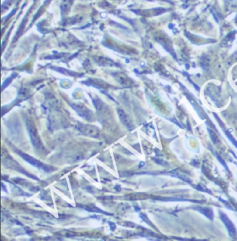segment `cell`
Listing matches in <instances>:
<instances>
[{
	"label": "cell",
	"instance_id": "obj_1",
	"mask_svg": "<svg viewBox=\"0 0 237 241\" xmlns=\"http://www.w3.org/2000/svg\"><path fill=\"white\" fill-rule=\"evenodd\" d=\"M79 130L83 132V133L90 135V136L96 137L99 135L98 130L96 129V128L92 127L91 125H83L79 128Z\"/></svg>",
	"mask_w": 237,
	"mask_h": 241
},
{
	"label": "cell",
	"instance_id": "obj_2",
	"mask_svg": "<svg viewBox=\"0 0 237 241\" xmlns=\"http://www.w3.org/2000/svg\"><path fill=\"white\" fill-rule=\"evenodd\" d=\"M221 219H222V220H223L224 222L225 225L226 226V227H227V228H228L229 233H230V235L232 236H234L236 235V232L235 227H234V226L232 224V222L229 220V219L225 215H224V214H223V213L221 214Z\"/></svg>",
	"mask_w": 237,
	"mask_h": 241
},
{
	"label": "cell",
	"instance_id": "obj_3",
	"mask_svg": "<svg viewBox=\"0 0 237 241\" xmlns=\"http://www.w3.org/2000/svg\"><path fill=\"white\" fill-rule=\"evenodd\" d=\"M28 130L29 132V135H30L31 141H32L33 144L35 146H40V139L38 138L37 132H36V129L33 127L32 125H29Z\"/></svg>",
	"mask_w": 237,
	"mask_h": 241
},
{
	"label": "cell",
	"instance_id": "obj_4",
	"mask_svg": "<svg viewBox=\"0 0 237 241\" xmlns=\"http://www.w3.org/2000/svg\"><path fill=\"white\" fill-rule=\"evenodd\" d=\"M22 157L24 159H25L26 161L29 163H31V164H33V166H35L36 167H38V168H40V169H43V170H46L47 171V167H45V166L41 162H40L38 160H36V159H34L33 158H31V157L27 156V155H24V154H22Z\"/></svg>",
	"mask_w": 237,
	"mask_h": 241
},
{
	"label": "cell",
	"instance_id": "obj_5",
	"mask_svg": "<svg viewBox=\"0 0 237 241\" xmlns=\"http://www.w3.org/2000/svg\"><path fill=\"white\" fill-rule=\"evenodd\" d=\"M73 108L79 113V114L84 117L85 119H89L90 118V111L85 106L79 105H73Z\"/></svg>",
	"mask_w": 237,
	"mask_h": 241
},
{
	"label": "cell",
	"instance_id": "obj_6",
	"mask_svg": "<svg viewBox=\"0 0 237 241\" xmlns=\"http://www.w3.org/2000/svg\"><path fill=\"white\" fill-rule=\"evenodd\" d=\"M118 114H119V117L120 118L122 121L123 122V124H125L126 125H127L128 127H130L131 121L130 120H129V117L127 116V114H124V112L123 111V110H118Z\"/></svg>",
	"mask_w": 237,
	"mask_h": 241
},
{
	"label": "cell",
	"instance_id": "obj_7",
	"mask_svg": "<svg viewBox=\"0 0 237 241\" xmlns=\"http://www.w3.org/2000/svg\"><path fill=\"white\" fill-rule=\"evenodd\" d=\"M69 3L70 2L68 1V0H65L63 2L62 4V6H61V9L63 11H66L69 8Z\"/></svg>",
	"mask_w": 237,
	"mask_h": 241
}]
</instances>
